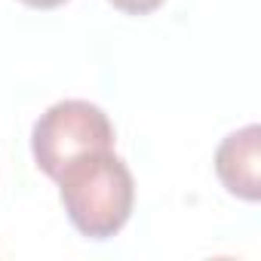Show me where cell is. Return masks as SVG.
Wrapping results in <instances>:
<instances>
[{
  "mask_svg": "<svg viewBox=\"0 0 261 261\" xmlns=\"http://www.w3.org/2000/svg\"><path fill=\"white\" fill-rule=\"evenodd\" d=\"M56 181L62 188V203L71 224L89 240L120 233L133 215L136 181L114 148L74 160Z\"/></svg>",
  "mask_w": 261,
  "mask_h": 261,
  "instance_id": "6da1fadb",
  "label": "cell"
},
{
  "mask_svg": "<svg viewBox=\"0 0 261 261\" xmlns=\"http://www.w3.org/2000/svg\"><path fill=\"white\" fill-rule=\"evenodd\" d=\"M111 4H114V10H120L126 16H148V13L160 10L166 0H111Z\"/></svg>",
  "mask_w": 261,
  "mask_h": 261,
  "instance_id": "277c9868",
  "label": "cell"
},
{
  "mask_svg": "<svg viewBox=\"0 0 261 261\" xmlns=\"http://www.w3.org/2000/svg\"><path fill=\"white\" fill-rule=\"evenodd\" d=\"M22 4L31 7V10H56V7L68 4V0H22Z\"/></svg>",
  "mask_w": 261,
  "mask_h": 261,
  "instance_id": "5b68a950",
  "label": "cell"
},
{
  "mask_svg": "<svg viewBox=\"0 0 261 261\" xmlns=\"http://www.w3.org/2000/svg\"><path fill=\"white\" fill-rule=\"evenodd\" d=\"M111 148H114V126L108 114L83 98H65L46 108V114H40L31 133V151L37 169L46 172L49 178H59L74 160Z\"/></svg>",
  "mask_w": 261,
  "mask_h": 261,
  "instance_id": "7a4b0ae2",
  "label": "cell"
},
{
  "mask_svg": "<svg viewBox=\"0 0 261 261\" xmlns=\"http://www.w3.org/2000/svg\"><path fill=\"white\" fill-rule=\"evenodd\" d=\"M215 172L227 194L255 203L261 197V129L255 123L230 133L215 151Z\"/></svg>",
  "mask_w": 261,
  "mask_h": 261,
  "instance_id": "3957f363",
  "label": "cell"
}]
</instances>
